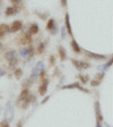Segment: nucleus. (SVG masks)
Here are the masks:
<instances>
[{"mask_svg":"<svg viewBox=\"0 0 113 127\" xmlns=\"http://www.w3.org/2000/svg\"><path fill=\"white\" fill-rule=\"evenodd\" d=\"M61 89H62V90H71V89H76V90H79V91H82V92H84V93H87V94H90V91L88 90V89H86V87L83 86V85L80 84V82H74V83H71V84L63 85Z\"/></svg>","mask_w":113,"mask_h":127,"instance_id":"nucleus-1","label":"nucleus"},{"mask_svg":"<svg viewBox=\"0 0 113 127\" xmlns=\"http://www.w3.org/2000/svg\"><path fill=\"white\" fill-rule=\"evenodd\" d=\"M71 64L74 65L75 68H77L79 71L85 70V69H88L90 68V63H86V61H83V60H77L75 58H71L70 59Z\"/></svg>","mask_w":113,"mask_h":127,"instance_id":"nucleus-2","label":"nucleus"},{"mask_svg":"<svg viewBox=\"0 0 113 127\" xmlns=\"http://www.w3.org/2000/svg\"><path fill=\"white\" fill-rule=\"evenodd\" d=\"M104 77H105V71H100V73H97V74H95L94 78L90 79V84L92 85L93 87L100 86L101 83H102V81L104 79Z\"/></svg>","mask_w":113,"mask_h":127,"instance_id":"nucleus-3","label":"nucleus"},{"mask_svg":"<svg viewBox=\"0 0 113 127\" xmlns=\"http://www.w3.org/2000/svg\"><path fill=\"white\" fill-rule=\"evenodd\" d=\"M14 118V107L11 104V102H7L5 107V120H7L8 123L11 122Z\"/></svg>","mask_w":113,"mask_h":127,"instance_id":"nucleus-4","label":"nucleus"},{"mask_svg":"<svg viewBox=\"0 0 113 127\" xmlns=\"http://www.w3.org/2000/svg\"><path fill=\"white\" fill-rule=\"evenodd\" d=\"M94 110H95V118L96 122H103V114H102V109H101V103L98 100H96L94 102Z\"/></svg>","mask_w":113,"mask_h":127,"instance_id":"nucleus-5","label":"nucleus"},{"mask_svg":"<svg viewBox=\"0 0 113 127\" xmlns=\"http://www.w3.org/2000/svg\"><path fill=\"white\" fill-rule=\"evenodd\" d=\"M84 55L90 59H95V60H106V59H108V57H106L105 55L94 53V52H90V51H88V50H84Z\"/></svg>","mask_w":113,"mask_h":127,"instance_id":"nucleus-6","label":"nucleus"},{"mask_svg":"<svg viewBox=\"0 0 113 127\" xmlns=\"http://www.w3.org/2000/svg\"><path fill=\"white\" fill-rule=\"evenodd\" d=\"M46 30L50 32L52 35H55L58 33V26H57V24H55V21L53 18H50L47 21L46 23Z\"/></svg>","mask_w":113,"mask_h":127,"instance_id":"nucleus-7","label":"nucleus"},{"mask_svg":"<svg viewBox=\"0 0 113 127\" xmlns=\"http://www.w3.org/2000/svg\"><path fill=\"white\" fill-rule=\"evenodd\" d=\"M42 82H41V84H40V86H39V93H40V95L41 96H43V95H45L46 94V92H47V87H49V79L45 77V78H43V79H41Z\"/></svg>","mask_w":113,"mask_h":127,"instance_id":"nucleus-8","label":"nucleus"},{"mask_svg":"<svg viewBox=\"0 0 113 127\" xmlns=\"http://www.w3.org/2000/svg\"><path fill=\"white\" fill-rule=\"evenodd\" d=\"M65 27H66L67 33H68L69 36L74 37V33H72V29H71V24H70V16H69V13H66V15H65Z\"/></svg>","mask_w":113,"mask_h":127,"instance_id":"nucleus-9","label":"nucleus"},{"mask_svg":"<svg viewBox=\"0 0 113 127\" xmlns=\"http://www.w3.org/2000/svg\"><path fill=\"white\" fill-rule=\"evenodd\" d=\"M32 35L29 34L28 32L27 33H25V34H23V35H21L19 36V43H21L22 45H26V44H31L32 43Z\"/></svg>","mask_w":113,"mask_h":127,"instance_id":"nucleus-10","label":"nucleus"},{"mask_svg":"<svg viewBox=\"0 0 113 127\" xmlns=\"http://www.w3.org/2000/svg\"><path fill=\"white\" fill-rule=\"evenodd\" d=\"M23 29V23L21 21H14L10 25V32H18Z\"/></svg>","mask_w":113,"mask_h":127,"instance_id":"nucleus-11","label":"nucleus"},{"mask_svg":"<svg viewBox=\"0 0 113 127\" xmlns=\"http://www.w3.org/2000/svg\"><path fill=\"white\" fill-rule=\"evenodd\" d=\"M58 53H59V58H60L61 61L67 60V51L62 45H59L58 47Z\"/></svg>","mask_w":113,"mask_h":127,"instance_id":"nucleus-12","label":"nucleus"},{"mask_svg":"<svg viewBox=\"0 0 113 127\" xmlns=\"http://www.w3.org/2000/svg\"><path fill=\"white\" fill-rule=\"evenodd\" d=\"M28 95H29V90L28 89H23V91L21 92V94H19V96H18L17 103L22 102V101H24V100H26V99L28 98Z\"/></svg>","mask_w":113,"mask_h":127,"instance_id":"nucleus-13","label":"nucleus"},{"mask_svg":"<svg viewBox=\"0 0 113 127\" xmlns=\"http://www.w3.org/2000/svg\"><path fill=\"white\" fill-rule=\"evenodd\" d=\"M70 45H71V49H72V51H74L75 53H80L82 52V48L79 47V44L77 43V41L75 39H72L71 40V42H70Z\"/></svg>","mask_w":113,"mask_h":127,"instance_id":"nucleus-14","label":"nucleus"},{"mask_svg":"<svg viewBox=\"0 0 113 127\" xmlns=\"http://www.w3.org/2000/svg\"><path fill=\"white\" fill-rule=\"evenodd\" d=\"M19 11V9L16 6H13V7H8L7 9H6V11H5V15L6 16H14V15H16V14Z\"/></svg>","mask_w":113,"mask_h":127,"instance_id":"nucleus-15","label":"nucleus"},{"mask_svg":"<svg viewBox=\"0 0 113 127\" xmlns=\"http://www.w3.org/2000/svg\"><path fill=\"white\" fill-rule=\"evenodd\" d=\"M39 31H40L39 24H36V23L31 24L29 30H28V33H29V34H31V35H35V34H37V33H39Z\"/></svg>","mask_w":113,"mask_h":127,"instance_id":"nucleus-16","label":"nucleus"},{"mask_svg":"<svg viewBox=\"0 0 113 127\" xmlns=\"http://www.w3.org/2000/svg\"><path fill=\"white\" fill-rule=\"evenodd\" d=\"M77 77H78L79 82L82 83V84H87V83H90V77L88 76V75H83V74H79Z\"/></svg>","mask_w":113,"mask_h":127,"instance_id":"nucleus-17","label":"nucleus"},{"mask_svg":"<svg viewBox=\"0 0 113 127\" xmlns=\"http://www.w3.org/2000/svg\"><path fill=\"white\" fill-rule=\"evenodd\" d=\"M17 56H16V51L15 50H9V51H7V52L5 53V58H6V60H8V61H10L11 59H14V58H16Z\"/></svg>","mask_w":113,"mask_h":127,"instance_id":"nucleus-18","label":"nucleus"},{"mask_svg":"<svg viewBox=\"0 0 113 127\" xmlns=\"http://www.w3.org/2000/svg\"><path fill=\"white\" fill-rule=\"evenodd\" d=\"M112 65H113V56H112V57H111L110 59H109V60H108V63H106V64H104L103 66H100V69H102V71H105L106 69H108V68H110V67L112 66Z\"/></svg>","mask_w":113,"mask_h":127,"instance_id":"nucleus-19","label":"nucleus"},{"mask_svg":"<svg viewBox=\"0 0 113 127\" xmlns=\"http://www.w3.org/2000/svg\"><path fill=\"white\" fill-rule=\"evenodd\" d=\"M0 30L2 32V34H7L10 32V25H8V24H0Z\"/></svg>","mask_w":113,"mask_h":127,"instance_id":"nucleus-20","label":"nucleus"},{"mask_svg":"<svg viewBox=\"0 0 113 127\" xmlns=\"http://www.w3.org/2000/svg\"><path fill=\"white\" fill-rule=\"evenodd\" d=\"M45 47H46V42H41V43H40L39 47H37V53H39V55H41V53L44 52Z\"/></svg>","mask_w":113,"mask_h":127,"instance_id":"nucleus-21","label":"nucleus"},{"mask_svg":"<svg viewBox=\"0 0 113 127\" xmlns=\"http://www.w3.org/2000/svg\"><path fill=\"white\" fill-rule=\"evenodd\" d=\"M14 75H15V77L17 79H21L22 76H23V70L21 68H16L15 71H14Z\"/></svg>","mask_w":113,"mask_h":127,"instance_id":"nucleus-22","label":"nucleus"},{"mask_svg":"<svg viewBox=\"0 0 113 127\" xmlns=\"http://www.w3.org/2000/svg\"><path fill=\"white\" fill-rule=\"evenodd\" d=\"M17 64H18V59H17V57H16V58L11 59V60L9 61V68H10V69H13L14 67H16V66H17Z\"/></svg>","mask_w":113,"mask_h":127,"instance_id":"nucleus-23","label":"nucleus"},{"mask_svg":"<svg viewBox=\"0 0 113 127\" xmlns=\"http://www.w3.org/2000/svg\"><path fill=\"white\" fill-rule=\"evenodd\" d=\"M35 68L37 69V70L41 73L42 70H44V64L42 63V61H39V63L36 64V66H35Z\"/></svg>","mask_w":113,"mask_h":127,"instance_id":"nucleus-24","label":"nucleus"},{"mask_svg":"<svg viewBox=\"0 0 113 127\" xmlns=\"http://www.w3.org/2000/svg\"><path fill=\"white\" fill-rule=\"evenodd\" d=\"M49 64L51 67L55 66V57L53 55H50V57H49Z\"/></svg>","mask_w":113,"mask_h":127,"instance_id":"nucleus-25","label":"nucleus"},{"mask_svg":"<svg viewBox=\"0 0 113 127\" xmlns=\"http://www.w3.org/2000/svg\"><path fill=\"white\" fill-rule=\"evenodd\" d=\"M67 34H68V33H67V30H66V27H62V29H61V35H62V39H66V36H67Z\"/></svg>","mask_w":113,"mask_h":127,"instance_id":"nucleus-26","label":"nucleus"},{"mask_svg":"<svg viewBox=\"0 0 113 127\" xmlns=\"http://www.w3.org/2000/svg\"><path fill=\"white\" fill-rule=\"evenodd\" d=\"M0 127H9V123L7 120H2L0 123Z\"/></svg>","mask_w":113,"mask_h":127,"instance_id":"nucleus-27","label":"nucleus"},{"mask_svg":"<svg viewBox=\"0 0 113 127\" xmlns=\"http://www.w3.org/2000/svg\"><path fill=\"white\" fill-rule=\"evenodd\" d=\"M45 77H46V71H45V69H44V70H42L40 73V78L43 79V78H45Z\"/></svg>","mask_w":113,"mask_h":127,"instance_id":"nucleus-28","label":"nucleus"},{"mask_svg":"<svg viewBox=\"0 0 113 127\" xmlns=\"http://www.w3.org/2000/svg\"><path fill=\"white\" fill-rule=\"evenodd\" d=\"M61 1V6H62L63 8H66L67 7V0H60Z\"/></svg>","mask_w":113,"mask_h":127,"instance_id":"nucleus-29","label":"nucleus"},{"mask_svg":"<svg viewBox=\"0 0 113 127\" xmlns=\"http://www.w3.org/2000/svg\"><path fill=\"white\" fill-rule=\"evenodd\" d=\"M10 2H13L14 5H18L22 2V0H10Z\"/></svg>","mask_w":113,"mask_h":127,"instance_id":"nucleus-30","label":"nucleus"},{"mask_svg":"<svg viewBox=\"0 0 113 127\" xmlns=\"http://www.w3.org/2000/svg\"><path fill=\"white\" fill-rule=\"evenodd\" d=\"M6 75V71L3 70L2 68H0V77H2V76H5Z\"/></svg>","mask_w":113,"mask_h":127,"instance_id":"nucleus-31","label":"nucleus"},{"mask_svg":"<svg viewBox=\"0 0 113 127\" xmlns=\"http://www.w3.org/2000/svg\"><path fill=\"white\" fill-rule=\"evenodd\" d=\"M49 99H50V96L47 95V96H45V98H44V100H43V101H42V102H41V103H42V104H43V103H45V102H46L47 100H49Z\"/></svg>","mask_w":113,"mask_h":127,"instance_id":"nucleus-32","label":"nucleus"},{"mask_svg":"<svg viewBox=\"0 0 113 127\" xmlns=\"http://www.w3.org/2000/svg\"><path fill=\"white\" fill-rule=\"evenodd\" d=\"M95 127H103V126H102V123L96 122V125H95Z\"/></svg>","mask_w":113,"mask_h":127,"instance_id":"nucleus-33","label":"nucleus"},{"mask_svg":"<svg viewBox=\"0 0 113 127\" xmlns=\"http://www.w3.org/2000/svg\"><path fill=\"white\" fill-rule=\"evenodd\" d=\"M3 34H2V32H1V30H0V37H2Z\"/></svg>","mask_w":113,"mask_h":127,"instance_id":"nucleus-34","label":"nucleus"},{"mask_svg":"<svg viewBox=\"0 0 113 127\" xmlns=\"http://www.w3.org/2000/svg\"><path fill=\"white\" fill-rule=\"evenodd\" d=\"M1 48H2V44H1V43H0V49H1Z\"/></svg>","mask_w":113,"mask_h":127,"instance_id":"nucleus-35","label":"nucleus"}]
</instances>
